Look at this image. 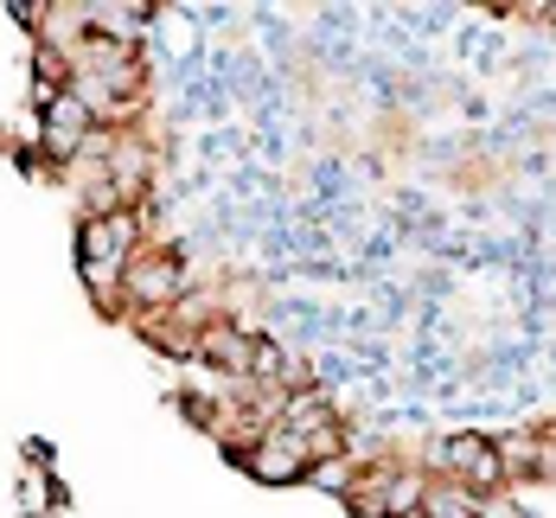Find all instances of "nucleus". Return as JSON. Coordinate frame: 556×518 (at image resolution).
Here are the masks:
<instances>
[{"instance_id":"1","label":"nucleus","mask_w":556,"mask_h":518,"mask_svg":"<svg viewBox=\"0 0 556 518\" xmlns=\"http://www.w3.org/2000/svg\"><path fill=\"white\" fill-rule=\"evenodd\" d=\"M416 467H422V473H435V480H460V487H467V493H480V500L511 493V487H505L493 429H442V435H429V442H422V460H416Z\"/></svg>"},{"instance_id":"2","label":"nucleus","mask_w":556,"mask_h":518,"mask_svg":"<svg viewBox=\"0 0 556 518\" xmlns=\"http://www.w3.org/2000/svg\"><path fill=\"white\" fill-rule=\"evenodd\" d=\"M97 115H90V103L77 97V90H64L52 110H39V161L52 173H71V167H84V154H90V141H97Z\"/></svg>"},{"instance_id":"3","label":"nucleus","mask_w":556,"mask_h":518,"mask_svg":"<svg viewBox=\"0 0 556 518\" xmlns=\"http://www.w3.org/2000/svg\"><path fill=\"white\" fill-rule=\"evenodd\" d=\"M237 467H243L250 480H263V487H307V473H314L307 448H301L288 429H269V435H256V442L237 455Z\"/></svg>"},{"instance_id":"4","label":"nucleus","mask_w":556,"mask_h":518,"mask_svg":"<svg viewBox=\"0 0 556 518\" xmlns=\"http://www.w3.org/2000/svg\"><path fill=\"white\" fill-rule=\"evenodd\" d=\"M250 352H256V333H250V327H237V320H212V327L199 333V365H205V371H218V378L250 384Z\"/></svg>"},{"instance_id":"5","label":"nucleus","mask_w":556,"mask_h":518,"mask_svg":"<svg viewBox=\"0 0 556 518\" xmlns=\"http://www.w3.org/2000/svg\"><path fill=\"white\" fill-rule=\"evenodd\" d=\"M493 442H500V467H505V487H525V480H544L551 473V435L538 429V422H525V429H493Z\"/></svg>"},{"instance_id":"6","label":"nucleus","mask_w":556,"mask_h":518,"mask_svg":"<svg viewBox=\"0 0 556 518\" xmlns=\"http://www.w3.org/2000/svg\"><path fill=\"white\" fill-rule=\"evenodd\" d=\"M141 327V340L154 345L161 358H173V365H199V333L205 327H192L179 307H167V314H148V320H135Z\"/></svg>"},{"instance_id":"7","label":"nucleus","mask_w":556,"mask_h":518,"mask_svg":"<svg viewBox=\"0 0 556 518\" xmlns=\"http://www.w3.org/2000/svg\"><path fill=\"white\" fill-rule=\"evenodd\" d=\"M422 518H486V500H480V493H467L460 480H435V473H429Z\"/></svg>"},{"instance_id":"8","label":"nucleus","mask_w":556,"mask_h":518,"mask_svg":"<svg viewBox=\"0 0 556 518\" xmlns=\"http://www.w3.org/2000/svg\"><path fill=\"white\" fill-rule=\"evenodd\" d=\"M352 473H358V467H352V455H345V460H320V467L307 473V487H320V493L345 500V493H352Z\"/></svg>"},{"instance_id":"9","label":"nucleus","mask_w":556,"mask_h":518,"mask_svg":"<svg viewBox=\"0 0 556 518\" xmlns=\"http://www.w3.org/2000/svg\"><path fill=\"white\" fill-rule=\"evenodd\" d=\"M486 518H531V513H525L511 493H493V500H486Z\"/></svg>"},{"instance_id":"10","label":"nucleus","mask_w":556,"mask_h":518,"mask_svg":"<svg viewBox=\"0 0 556 518\" xmlns=\"http://www.w3.org/2000/svg\"><path fill=\"white\" fill-rule=\"evenodd\" d=\"M544 480H556V435H551V473H544Z\"/></svg>"}]
</instances>
